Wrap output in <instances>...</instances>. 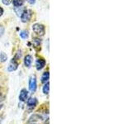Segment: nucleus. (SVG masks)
Instances as JSON below:
<instances>
[{"mask_svg": "<svg viewBox=\"0 0 132 124\" xmlns=\"http://www.w3.org/2000/svg\"><path fill=\"white\" fill-rule=\"evenodd\" d=\"M18 61H16V59H14V58H12V60L11 61V63L9 65V66H8V71H14V70H16V69H18Z\"/></svg>", "mask_w": 132, "mask_h": 124, "instance_id": "423d86ee", "label": "nucleus"}, {"mask_svg": "<svg viewBox=\"0 0 132 124\" xmlns=\"http://www.w3.org/2000/svg\"><path fill=\"white\" fill-rule=\"evenodd\" d=\"M49 91H50V84H49V82H46L43 87V93L45 94H48Z\"/></svg>", "mask_w": 132, "mask_h": 124, "instance_id": "f8f14e48", "label": "nucleus"}, {"mask_svg": "<svg viewBox=\"0 0 132 124\" xmlns=\"http://www.w3.org/2000/svg\"><path fill=\"white\" fill-rule=\"evenodd\" d=\"M12 3H13V5L15 6V7H21L22 5H23L24 0H12Z\"/></svg>", "mask_w": 132, "mask_h": 124, "instance_id": "9d476101", "label": "nucleus"}, {"mask_svg": "<svg viewBox=\"0 0 132 124\" xmlns=\"http://www.w3.org/2000/svg\"><path fill=\"white\" fill-rule=\"evenodd\" d=\"M31 62H32V57L30 55H27L25 56L24 58V65L26 67H31Z\"/></svg>", "mask_w": 132, "mask_h": 124, "instance_id": "6e6552de", "label": "nucleus"}, {"mask_svg": "<svg viewBox=\"0 0 132 124\" xmlns=\"http://www.w3.org/2000/svg\"><path fill=\"white\" fill-rule=\"evenodd\" d=\"M37 88V84H36V78L35 75H33L30 78L29 80V89L31 92H35Z\"/></svg>", "mask_w": 132, "mask_h": 124, "instance_id": "20e7f679", "label": "nucleus"}, {"mask_svg": "<svg viewBox=\"0 0 132 124\" xmlns=\"http://www.w3.org/2000/svg\"><path fill=\"white\" fill-rule=\"evenodd\" d=\"M2 120H3V117L0 115V124H1V122H2Z\"/></svg>", "mask_w": 132, "mask_h": 124, "instance_id": "aec40b11", "label": "nucleus"}, {"mask_svg": "<svg viewBox=\"0 0 132 124\" xmlns=\"http://www.w3.org/2000/svg\"><path fill=\"white\" fill-rule=\"evenodd\" d=\"M37 103H38V101H37V99L36 98H30L27 102V107L28 110L30 111L33 110L36 107Z\"/></svg>", "mask_w": 132, "mask_h": 124, "instance_id": "7ed1b4c3", "label": "nucleus"}, {"mask_svg": "<svg viewBox=\"0 0 132 124\" xmlns=\"http://www.w3.org/2000/svg\"><path fill=\"white\" fill-rule=\"evenodd\" d=\"M30 124H36V123H34V122H31V123H30Z\"/></svg>", "mask_w": 132, "mask_h": 124, "instance_id": "4be33fe9", "label": "nucleus"}, {"mask_svg": "<svg viewBox=\"0 0 132 124\" xmlns=\"http://www.w3.org/2000/svg\"><path fill=\"white\" fill-rule=\"evenodd\" d=\"M3 104H0V109H2V107H3Z\"/></svg>", "mask_w": 132, "mask_h": 124, "instance_id": "412c9836", "label": "nucleus"}, {"mask_svg": "<svg viewBox=\"0 0 132 124\" xmlns=\"http://www.w3.org/2000/svg\"><path fill=\"white\" fill-rule=\"evenodd\" d=\"M49 78H50L49 71L44 72L43 74H42V76H41V82H42V83H46V82H48Z\"/></svg>", "mask_w": 132, "mask_h": 124, "instance_id": "1a4fd4ad", "label": "nucleus"}, {"mask_svg": "<svg viewBox=\"0 0 132 124\" xmlns=\"http://www.w3.org/2000/svg\"><path fill=\"white\" fill-rule=\"evenodd\" d=\"M40 118V116L37 115V114H34L33 116H31V117L30 118V119H29V122H34L36 121H37V120H39Z\"/></svg>", "mask_w": 132, "mask_h": 124, "instance_id": "9b49d317", "label": "nucleus"}, {"mask_svg": "<svg viewBox=\"0 0 132 124\" xmlns=\"http://www.w3.org/2000/svg\"><path fill=\"white\" fill-rule=\"evenodd\" d=\"M32 31L34 32L37 36H42L45 35V27L42 24L36 23L32 26Z\"/></svg>", "mask_w": 132, "mask_h": 124, "instance_id": "f257e3e1", "label": "nucleus"}, {"mask_svg": "<svg viewBox=\"0 0 132 124\" xmlns=\"http://www.w3.org/2000/svg\"><path fill=\"white\" fill-rule=\"evenodd\" d=\"M4 33V27H3V25H0V37H1Z\"/></svg>", "mask_w": 132, "mask_h": 124, "instance_id": "2eb2a0df", "label": "nucleus"}, {"mask_svg": "<svg viewBox=\"0 0 132 124\" xmlns=\"http://www.w3.org/2000/svg\"><path fill=\"white\" fill-rule=\"evenodd\" d=\"M28 94H29L28 91L26 89H22V90H21L20 94H19V100L21 102L27 101V99L28 98Z\"/></svg>", "mask_w": 132, "mask_h": 124, "instance_id": "39448f33", "label": "nucleus"}, {"mask_svg": "<svg viewBox=\"0 0 132 124\" xmlns=\"http://www.w3.org/2000/svg\"><path fill=\"white\" fill-rule=\"evenodd\" d=\"M27 1L29 3H31V4H33V3H36V0H27Z\"/></svg>", "mask_w": 132, "mask_h": 124, "instance_id": "f3484780", "label": "nucleus"}, {"mask_svg": "<svg viewBox=\"0 0 132 124\" xmlns=\"http://www.w3.org/2000/svg\"><path fill=\"white\" fill-rule=\"evenodd\" d=\"M3 98H3V95L2 94H0V103H1V102L3 100Z\"/></svg>", "mask_w": 132, "mask_h": 124, "instance_id": "6ab92c4d", "label": "nucleus"}, {"mask_svg": "<svg viewBox=\"0 0 132 124\" xmlns=\"http://www.w3.org/2000/svg\"><path fill=\"white\" fill-rule=\"evenodd\" d=\"M20 36L22 37V39H27L28 37V32L27 31H22L20 33Z\"/></svg>", "mask_w": 132, "mask_h": 124, "instance_id": "ddd939ff", "label": "nucleus"}, {"mask_svg": "<svg viewBox=\"0 0 132 124\" xmlns=\"http://www.w3.org/2000/svg\"><path fill=\"white\" fill-rule=\"evenodd\" d=\"M7 59V55L4 52H2L1 54H0V60H1L2 62H4V61H6Z\"/></svg>", "mask_w": 132, "mask_h": 124, "instance_id": "4468645a", "label": "nucleus"}, {"mask_svg": "<svg viewBox=\"0 0 132 124\" xmlns=\"http://www.w3.org/2000/svg\"><path fill=\"white\" fill-rule=\"evenodd\" d=\"M45 65V60L44 59H38L36 60V69L37 70H40L42 69Z\"/></svg>", "mask_w": 132, "mask_h": 124, "instance_id": "0eeeda50", "label": "nucleus"}, {"mask_svg": "<svg viewBox=\"0 0 132 124\" xmlns=\"http://www.w3.org/2000/svg\"><path fill=\"white\" fill-rule=\"evenodd\" d=\"M3 14V9L1 7H0V17H1Z\"/></svg>", "mask_w": 132, "mask_h": 124, "instance_id": "a211bd4d", "label": "nucleus"}, {"mask_svg": "<svg viewBox=\"0 0 132 124\" xmlns=\"http://www.w3.org/2000/svg\"><path fill=\"white\" fill-rule=\"evenodd\" d=\"M31 16H32V12L31 10L25 9L22 13V15H21V20H22V22H29L31 18Z\"/></svg>", "mask_w": 132, "mask_h": 124, "instance_id": "f03ea898", "label": "nucleus"}, {"mask_svg": "<svg viewBox=\"0 0 132 124\" xmlns=\"http://www.w3.org/2000/svg\"><path fill=\"white\" fill-rule=\"evenodd\" d=\"M2 2L3 4H5V5H8V4L11 3V0H2Z\"/></svg>", "mask_w": 132, "mask_h": 124, "instance_id": "dca6fc26", "label": "nucleus"}]
</instances>
